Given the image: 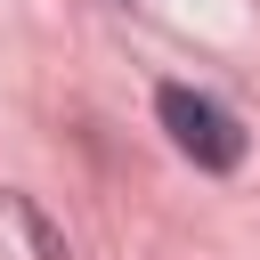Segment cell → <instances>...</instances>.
I'll return each mask as SVG.
<instances>
[{"mask_svg":"<svg viewBox=\"0 0 260 260\" xmlns=\"http://www.w3.org/2000/svg\"><path fill=\"white\" fill-rule=\"evenodd\" d=\"M154 106H162V130H171V146H179L187 162H203V171H236V162H244V130H236V114H228L219 98L171 81Z\"/></svg>","mask_w":260,"mask_h":260,"instance_id":"6da1fadb","label":"cell"}]
</instances>
